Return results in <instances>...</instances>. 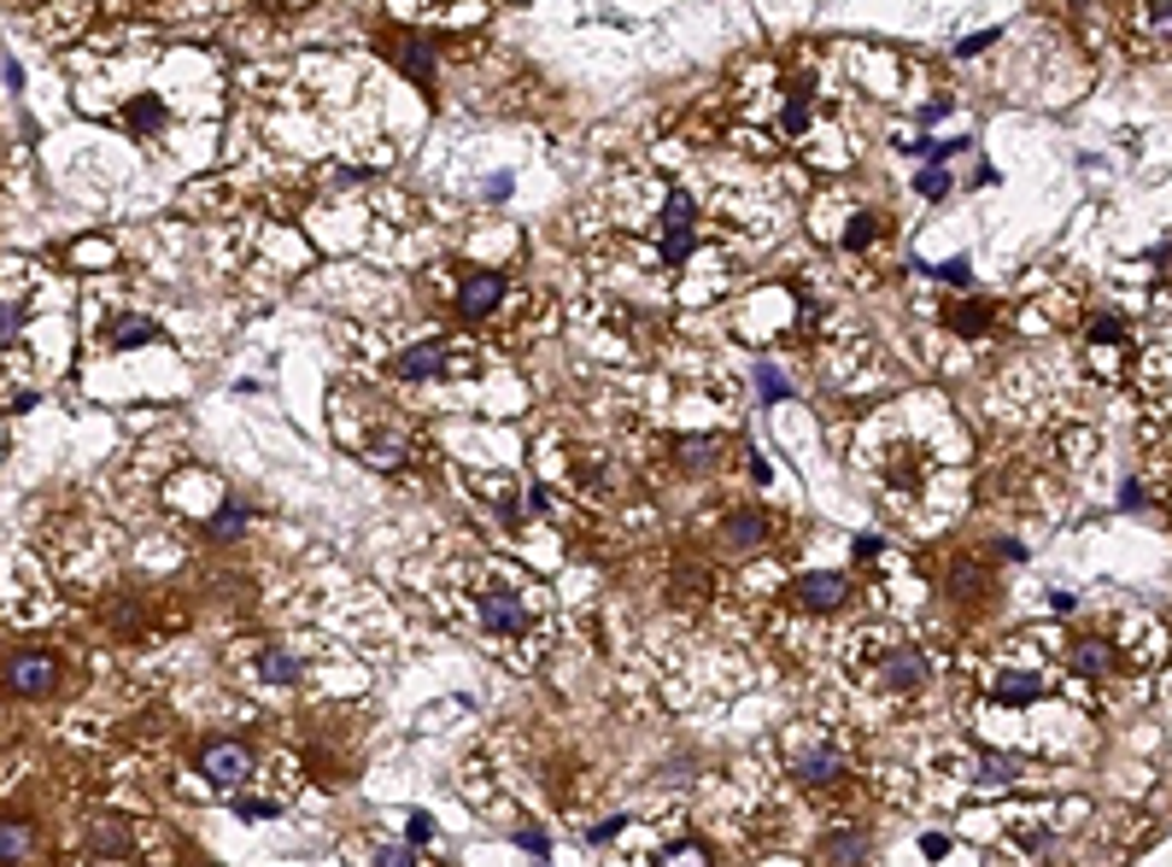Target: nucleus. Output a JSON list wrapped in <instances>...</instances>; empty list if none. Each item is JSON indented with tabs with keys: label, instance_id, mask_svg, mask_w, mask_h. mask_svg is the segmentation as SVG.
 I'll list each match as a JSON object with an SVG mask.
<instances>
[{
	"label": "nucleus",
	"instance_id": "34",
	"mask_svg": "<svg viewBox=\"0 0 1172 867\" xmlns=\"http://www.w3.org/2000/svg\"><path fill=\"white\" fill-rule=\"evenodd\" d=\"M12 335H18V305H7V299H0V346H7Z\"/></svg>",
	"mask_w": 1172,
	"mask_h": 867
},
{
	"label": "nucleus",
	"instance_id": "10",
	"mask_svg": "<svg viewBox=\"0 0 1172 867\" xmlns=\"http://www.w3.org/2000/svg\"><path fill=\"white\" fill-rule=\"evenodd\" d=\"M387 59L405 71V76H417L422 89H435V41H422V35H399V41H387Z\"/></svg>",
	"mask_w": 1172,
	"mask_h": 867
},
{
	"label": "nucleus",
	"instance_id": "23",
	"mask_svg": "<svg viewBox=\"0 0 1172 867\" xmlns=\"http://www.w3.org/2000/svg\"><path fill=\"white\" fill-rule=\"evenodd\" d=\"M944 586H950V598H961V604H968V598H979V592H985V574H979L974 563H950Z\"/></svg>",
	"mask_w": 1172,
	"mask_h": 867
},
{
	"label": "nucleus",
	"instance_id": "43",
	"mask_svg": "<svg viewBox=\"0 0 1172 867\" xmlns=\"http://www.w3.org/2000/svg\"><path fill=\"white\" fill-rule=\"evenodd\" d=\"M997 557H1009V563H1020V557H1026V545H1020V540H1002V545H997Z\"/></svg>",
	"mask_w": 1172,
	"mask_h": 867
},
{
	"label": "nucleus",
	"instance_id": "1",
	"mask_svg": "<svg viewBox=\"0 0 1172 867\" xmlns=\"http://www.w3.org/2000/svg\"><path fill=\"white\" fill-rule=\"evenodd\" d=\"M0 674H7V686H12L18 697H53L59 680H65V669H59L53 651H12Z\"/></svg>",
	"mask_w": 1172,
	"mask_h": 867
},
{
	"label": "nucleus",
	"instance_id": "12",
	"mask_svg": "<svg viewBox=\"0 0 1172 867\" xmlns=\"http://www.w3.org/2000/svg\"><path fill=\"white\" fill-rule=\"evenodd\" d=\"M674 463L692 469V475H710L715 463H727V440H715V434H686V440L674 446Z\"/></svg>",
	"mask_w": 1172,
	"mask_h": 867
},
{
	"label": "nucleus",
	"instance_id": "27",
	"mask_svg": "<svg viewBox=\"0 0 1172 867\" xmlns=\"http://www.w3.org/2000/svg\"><path fill=\"white\" fill-rule=\"evenodd\" d=\"M159 118H164V112H159V100H135V106H130V123H135L141 135H153V130H159Z\"/></svg>",
	"mask_w": 1172,
	"mask_h": 867
},
{
	"label": "nucleus",
	"instance_id": "2",
	"mask_svg": "<svg viewBox=\"0 0 1172 867\" xmlns=\"http://www.w3.org/2000/svg\"><path fill=\"white\" fill-rule=\"evenodd\" d=\"M792 779L804 792H815V797L833 792L838 779H845V751H838L833 738H815V745H804V751L792 756Z\"/></svg>",
	"mask_w": 1172,
	"mask_h": 867
},
{
	"label": "nucleus",
	"instance_id": "40",
	"mask_svg": "<svg viewBox=\"0 0 1172 867\" xmlns=\"http://www.w3.org/2000/svg\"><path fill=\"white\" fill-rule=\"evenodd\" d=\"M428 833H435V827H428V815H410V844H428Z\"/></svg>",
	"mask_w": 1172,
	"mask_h": 867
},
{
	"label": "nucleus",
	"instance_id": "28",
	"mask_svg": "<svg viewBox=\"0 0 1172 867\" xmlns=\"http://www.w3.org/2000/svg\"><path fill=\"white\" fill-rule=\"evenodd\" d=\"M756 394L763 399H792V381L774 376V369H756Z\"/></svg>",
	"mask_w": 1172,
	"mask_h": 867
},
{
	"label": "nucleus",
	"instance_id": "17",
	"mask_svg": "<svg viewBox=\"0 0 1172 867\" xmlns=\"http://www.w3.org/2000/svg\"><path fill=\"white\" fill-rule=\"evenodd\" d=\"M159 340V323L153 317H118L106 328V346H118V353H130V346H153Z\"/></svg>",
	"mask_w": 1172,
	"mask_h": 867
},
{
	"label": "nucleus",
	"instance_id": "7",
	"mask_svg": "<svg viewBox=\"0 0 1172 867\" xmlns=\"http://www.w3.org/2000/svg\"><path fill=\"white\" fill-rule=\"evenodd\" d=\"M499 299H505V276L499 271H463V282H458L463 323H487L492 312H499Z\"/></svg>",
	"mask_w": 1172,
	"mask_h": 867
},
{
	"label": "nucleus",
	"instance_id": "8",
	"mask_svg": "<svg viewBox=\"0 0 1172 867\" xmlns=\"http://www.w3.org/2000/svg\"><path fill=\"white\" fill-rule=\"evenodd\" d=\"M481 628L487 633H505V639H517V633H528L533 628V615H528V604L517 592H481Z\"/></svg>",
	"mask_w": 1172,
	"mask_h": 867
},
{
	"label": "nucleus",
	"instance_id": "41",
	"mask_svg": "<svg viewBox=\"0 0 1172 867\" xmlns=\"http://www.w3.org/2000/svg\"><path fill=\"white\" fill-rule=\"evenodd\" d=\"M615 833H622V820H604V827H592V833H587V838H592V844H610V838H615Z\"/></svg>",
	"mask_w": 1172,
	"mask_h": 867
},
{
	"label": "nucleus",
	"instance_id": "37",
	"mask_svg": "<svg viewBox=\"0 0 1172 867\" xmlns=\"http://www.w3.org/2000/svg\"><path fill=\"white\" fill-rule=\"evenodd\" d=\"M1120 504L1138 510V504H1143V481H1125V487H1120Z\"/></svg>",
	"mask_w": 1172,
	"mask_h": 867
},
{
	"label": "nucleus",
	"instance_id": "4",
	"mask_svg": "<svg viewBox=\"0 0 1172 867\" xmlns=\"http://www.w3.org/2000/svg\"><path fill=\"white\" fill-rule=\"evenodd\" d=\"M856 598L850 586V574H804V581H792V604L797 610H809V615H833V610H845Z\"/></svg>",
	"mask_w": 1172,
	"mask_h": 867
},
{
	"label": "nucleus",
	"instance_id": "29",
	"mask_svg": "<svg viewBox=\"0 0 1172 867\" xmlns=\"http://www.w3.org/2000/svg\"><path fill=\"white\" fill-rule=\"evenodd\" d=\"M991 41H1002V35H997V30H979V35H961L950 53H956V59H974V53H985V48H991Z\"/></svg>",
	"mask_w": 1172,
	"mask_h": 867
},
{
	"label": "nucleus",
	"instance_id": "24",
	"mask_svg": "<svg viewBox=\"0 0 1172 867\" xmlns=\"http://www.w3.org/2000/svg\"><path fill=\"white\" fill-rule=\"evenodd\" d=\"M915 194H920V200H944V194H950V171H944V164H927V171H915Z\"/></svg>",
	"mask_w": 1172,
	"mask_h": 867
},
{
	"label": "nucleus",
	"instance_id": "36",
	"mask_svg": "<svg viewBox=\"0 0 1172 867\" xmlns=\"http://www.w3.org/2000/svg\"><path fill=\"white\" fill-rule=\"evenodd\" d=\"M920 850L938 861V856H950V838H944V833H927V844H920Z\"/></svg>",
	"mask_w": 1172,
	"mask_h": 867
},
{
	"label": "nucleus",
	"instance_id": "18",
	"mask_svg": "<svg viewBox=\"0 0 1172 867\" xmlns=\"http://www.w3.org/2000/svg\"><path fill=\"white\" fill-rule=\"evenodd\" d=\"M991 692H997V704H1038V697H1043V680L1015 669V674H997Z\"/></svg>",
	"mask_w": 1172,
	"mask_h": 867
},
{
	"label": "nucleus",
	"instance_id": "3",
	"mask_svg": "<svg viewBox=\"0 0 1172 867\" xmlns=\"http://www.w3.org/2000/svg\"><path fill=\"white\" fill-rule=\"evenodd\" d=\"M253 751L241 745V738H212V745L200 751V774L212 779V786H223V792H235V786H246L253 779Z\"/></svg>",
	"mask_w": 1172,
	"mask_h": 867
},
{
	"label": "nucleus",
	"instance_id": "11",
	"mask_svg": "<svg viewBox=\"0 0 1172 867\" xmlns=\"http://www.w3.org/2000/svg\"><path fill=\"white\" fill-rule=\"evenodd\" d=\"M722 540H727V551H756V545L774 540V522H768L763 510H733L727 528H722Z\"/></svg>",
	"mask_w": 1172,
	"mask_h": 867
},
{
	"label": "nucleus",
	"instance_id": "39",
	"mask_svg": "<svg viewBox=\"0 0 1172 867\" xmlns=\"http://www.w3.org/2000/svg\"><path fill=\"white\" fill-rule=\"evenodd\" d=\"M487 200H510V171H499V176L487 182Z\"/></svg>",
	"mask_w": 1172,
	"mask_h": 867
},
{
	"label": "nucleus",
	"instance_id": "42",
	"mask_svg": "<svg viewBox=\"0 0 1172 867\" xmlns=\"http://www.w3.org/2000/svg\"><path fill=\"white\" fill-rule=\"evenodd\" d=\"M517 844H522V850H540V856H546L551 838H546V833H517Z\"/></svg>",
	"mask_w": 1172,
	"mask_h": 867
},
{
	"label": "nucleus",
	"instance_id": "33",
	"mask_svg": "<svg viewBox=\"0 0 1172 867\" xmlns=\"http://www.w3.org/2000/svg\"><path fill=\"white\" fill-rule=\"evenodd\" d=\"M804 123H809V106H804V100H792V106H786V135H804Z\"/></svg>",
	"mask_w": 1172,
	"mask_h": 867
},
{
	"label": "nucleus",
	"instance_id": "38",
	"mask_svg": "<svg viewBox=\"0 0 1172 867\" xmlns=\"http://www.w3.org/2000/svg\"><path fill=\"white\" fill-rule=\"evenodd\" d=\"M879 551H886V540H879V533H862V540H856V557H879Z\"/></svg>",
	"mask_w": 1172,
	"mask_h": 867
},
{
	"label": "nucleus",
	"instance_id": "31",
	"mask_svg": "<svg viewBox=\"0 0 1172 867\" xmlns=\"http://www.w3.org/2000/svg\"><path fill=\"white\" fill-rule=\"evenodd\" d=\"M235 809H241V820H271V815H276V803H258V797H241V803H235Z\"/></svg>",
	"mask_w": 1172,
	"mask_h": 867
},
{
	"label": "nucleus",
	"instance_id": "9",
	"mask_svg": "<svg viewBox=\"0 0 1172 867\" xmlns=\"http://www.w3.org/2000/svg\"><path fill=\"white\" fill-rule=\"evenodd\" d=\"M446 369H451V346L446 340H417V346H405V353L394 358L399 381H428V376H446Z\"/></svg>",
	"mask_w": 1172,
	"mask_h": 867
},
{
	"label": "nucleus",
	"instance_id": "35",
	"mask_svg": "<svg viewBox=\"0 0 1172 867\" xmlns=\"http://www.w3.org/2000/svg\"><path fill=\"white\" fill-rule=\"evenodd\" d=\"M1149 30H1166L1172 35V0H1166V7H1149Z\"/></svg>",
	"mask_w": 1172,
	"mask_h": 867
},
{
	"label": "nucleus",
	"instance_id": "13",
	"mask_svg": "<svg viewBox=\"0 0 1172 867\" xmlns=\"http://www.w3.org/2000/svg\"><path fill=\"white\" fill-rule=\"evenodd\" d=\"M35 850H41V833L30 820H0V861L24 867V861H35Z\"/></svg>",
	"mask_w": 1172,
	"mask_h": 867
},
{
	"label": "nucleus",
	"instance_id": "19",
	"mask_svg": "<svg viewBox=\"0 0 1172 867\" xmlns=\"http://www.w3.org/2000/svg\"><path fill=\"white\" fill-rule=\"evenodd\" d=\"M246 522H253V510L230 499V504H223V510L212 516V522H205V540H217V545H223V540H241V533H246Z\"/></svg>",
	"mask_w": 1172,
	"mask_h": 867
},
{
	"label": "nucleus",
	"instance_id": "16",
	"mask_svg": "<svg viewBox=\"0 0 1172 867\" xmlns=\"http://www.w3.org/2000/svg\"><path fill=\"white\" fill-rule=\"evenodd\" d=\"M299 674H305V656L299 651H264L258 656V680H264V686H294Z\"/></svg>",
	"mask_w": 1172,
	"mask_h": 867
},
{
	"label": "nucleus",
	"instance_id": "25",
	"mask_svg": "<svg viewBox=\"0 0 1172 867\" xmlns=\"http://www.w3.org/2000/svg\"><path fill=\"white\" fill-rule=\"evenodd\" d=\"M874 235H879V217H850L845 246H850V253H862V246H874Z\"/></svg>",
	"mask_w": 1172,
	"mask_h": 867
},
{
	"label": "nucleus",
	"instance_id": "26",
	"mask_svg": "<svg viewBox=\"0 0 1172 867\" xmlns=\"http://www.w3.org/2000/svg\"><path fill=\"white\" fill-rule=\"evenodd\" d=\"M938 282H950V287H974V264L968 258H950V264H938V271H927Z\"/></svg>",
	"mask_w": 1172,
	"mask_h": 867
},
{
	"label": "nucleus",
	"instance_id": "21",
	"mask_svg": "<svg viewBox=\"0 0 1172 867\" xmlns=\"http://www.w3.org/2000/svg\"><path fill=\"white\" fill-rule=\"evenodd\" d=\"M944 323L956 328V335H985V323H991V299H968V305H950Z\"/></svg>",
	"mask_w": 1172,
	"mask_h": 867
},
{
	"label": "nucleus",
	"instance_id": "6",
	"mask_svg": "<svg viewBox=\"0 0 1172 867\" xmlns=\"http://www.w3.org/2000/svg\"><path fill=\"white\" fill-rule=\"evenodd\" d=\"M879 686H886L891 697H915L920 686H927V656H920L915 645H891L886 656H879Z\"/></svg>",
	"mask_w": 1172,
	"mask_h": 867
},
{
	"label": "nucleus",
	"instance_id": "14",
	"mask_svg": "<svg viewBox=\"0 0 1172 867\" xmlns=\"http://www.w3.org/2000/svg\"><path fill=\"white\" fill-rule=\"evenodd\" d=\"M815 861L821 867H868V838L862 833H833V838H821Z\"/></svg>",
	"mask_w": 1172,
	"mask_h": 867
},
{
	"label": "nucleus",
	"instance_id": "15",
	"mask_svg": "<svg viewBox=\"0 0 1172 867\" xmlns=\"http://www.w3.org/2000/svg\"><path fill=\"white\" fill-rule=\"evenodd\" d=\"M1020 768H1026L1020 756L985 751V756H979V774H974V786H979V792H1002V786H1015V779H1020Z\"/></svg>",
	"mask_w": 1172,
	"mask_h": 867
},
{
	"label": "nucleus",
	"instance_id": "32",
	"mask_svg": "<svg viewBox=\"0 0 1172 867\" xmlns=\"http://www.w3.org/2000/svg\"><path fill=\"white\" fill-rule=\"evenodd\" d=\"M663 867H710V856H704V850H669Z\"/></svg>",
	"mask_w": 1172,
	"mask_h": 867
},
{
	"label": "nucleus",
	"instance_id": "20",
	"mask_svg": "<svg viewBox=\"0 0 1172 867\" xmlns=\"http://www.w3.org/2000/svg\"><path fill=\"white\" fill-rule=\"evenodd\" d=\"M1073 669L1084 680H1102L1108 669H1114V651H1108L1102 639H1079V645H1073Z\"/></svg>",
	"mask_w": 1172,
	"mask_h": 867
},
{
	"label": "nucleus",
	"instance_id": "30",
	"mask_svg": "<svg viewBox=\"0 0 1172 867\" xmlns=\"http://www.w3.org/2000/svg\"><path fill=\"white\" fill-rule=\"evenodd\" d=\"M376 867H417V856H410V844H381Z\"/></svg>",
	"mask_w": 1172,
	"mask_h": 867
},
{
	"label": "nucleus",
	"instance_id": "22",
	"mask_svg": "<svg viewBox=\"0 0 1172 867\" xmlns=\"http://www.w3.org/2000/svg\"><path fill=\"white\" fill-rule=\"evenodd\" d=\"M364 458L376 463V469H399V463L410 458V446L399 440V434H381V440H369V446H364Z\"/></svg>",
	"mask_w": 1172,
	"mask_h": 867
},
{
	"label": "nucleus",
	"instance_id": "5",
	"mask_svg": "<svg viewBox=\"0 0 1172 867\" xmlns=\"http://www.w3.org/2000/svg\"><path fill=\"white\" fill-rule=\"evenodd\" d=\"M692 246H697V212H692V200L674 188L669 205H663V264H686Z\"/></svg>",
	"mask_w": 1172,
	"mask_h": 867
}]
</instances>
